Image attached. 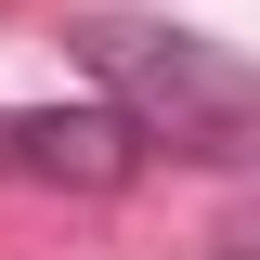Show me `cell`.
<instances>
[{"mask_svg":"<svg viewBox=\"0 0 260 260\" xmlns=\"http://www.w3.org/2000/svg\"><path fill=\"white\" fill-rule=\"evenodd\" d=\"M78 78L143 130V156L182 169H260V65L221 52L208 26H156V13H78L65 26Z\"/></svg>","mask_w":260,"mask_h":260,"instance_id":"6da1fadb","label":"cell"},{"mask_svg":"<svg viewBox=\"0 0 260 260\" xmlns=\"http://www.w3.org/2000/svg\"><path fill=\"white\" fill-rule=\"evenodd\" d=\"M143 169V130L117 104H0V182L39 195H117Z\"/></svg>","mask_w":260,"mask_h":260,"instance_id":"7a4b0ae2","label":"cell"}]
</instances>
